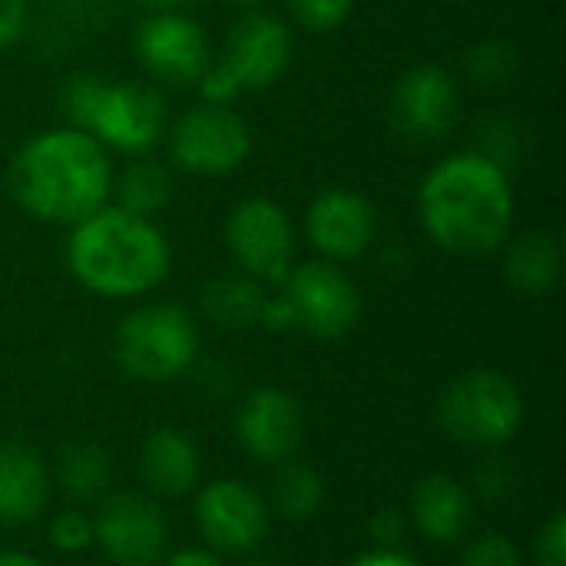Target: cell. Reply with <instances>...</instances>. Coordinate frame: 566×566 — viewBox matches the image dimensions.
Listing matches in <instances>:
<instances>
[{
    "instance_id": "cell-1",
    "label": "cell",
    "mask_w": 566,
    "mask_h": 566,
    "mask_svg": "<svg viewBox=\"0 0 566 566\" xmlns=\"http://www.w3.org/2000/svg\"><path fill=\"white\" fill-rule=\"evenodd\" d=\"M424 232L454 255H488L511 239L514 192L507 172L484 153H454L421 182Z\"/></svg>"
},
{
    "instance_id": "cell-2",
    "label": "cell",
    "mask_w": 566,
    "mask_h": 566,
    "mask_svg": "<svg viewBox=\"0 0 566 566\" xmlns=\"http://www.w3.org/2000/svg\"><path fill=\"white\" fill-rule=\"evenodd\" d=\"M17 206L50 226H76L106 206L113 169L106 149L83 129H50L27 139L7 169Z\"/></svg>"
},
{
    "instance_id": "cell-3",
    "label": "cell",
    "mask_w": 566,
    "mask_h": 566,
    "mask_svg": "<svg viewBox=\"0 0 566 566\" xmlns=\"http://www.w3.org/2000/svg\"><path fill=\"white\" fill-rule=\"evenodd\" d=\"M169 242L153 219L103 206L73 226L66 242L70 272L103 298H136L169 275Z\"/></svg>"
},
{
    "instance_id": "cell-4",
    "label": "cell",
    "mask_w": 566,
    "mask_h": 566,
    "mask_svg": "<svg viewBox=\"0 0 566 566\" xmlns=\"http://www.w3.org/2000/svg\"><path fill=\"white\" fill-rule=\"evenodd\" d=\"M196 322L182 305L172 302H156L129 312L113 335L116 365L136 381L156 385L179 378L196 361Z\"/></svg>"
},
{
    "instance_id": "cell-5",
    "label": "cell",
    "mask_w": 566,
    "mask_h": 566,
    "mask_svg": "<svg viewBox=\"0 0 566 566\" xmlns=\"http://www.w3.org/2000/svg\"><path fill=\"white\" fill-rule=\"evenodd\" d=\"M438 421L461 444L497 448L521 431L524 398L507 375L478 368L444 388L438 401Z\"/></svg>"
},
{
    "instance_id": "cell-6",
    "label": "cell",
    "mask_w": 566,
    "mask_h": 566,
    "mask_svg": "<svg viewBox=\"0 0 566 566\" xmlns=\"http://www.w3.org/2000/svg\"><path fill=\"white\" fill-rule=\"evenodd\" d=\"M179 169L196 176H229L252 153V133L229 106L202 103L179 116L169 139Z\"/></svg>"
},
{
    "instance_id": "cell-7",
    "label": "cell",
    "mask_w": 566,
    "mask_h": 566,
    "mask_svg": "<svg viewBox=\"0 0 566 566\" xmlns=\"http://www.w3.org/2000/svg\"><path fill=\"white\" fill-rule=\"evenodd\" d=\"M226 245L239 269L255 282H282L292 269L295 255V229L289 212L265 199H242L226 222Z\"/></svg>"
},
{
    "instance_id": "cell-8",
    "label": "cell",
    "mask_w": 566,
    "mask_h": 566,
    "mask_svg": "<svg viewBox=\"0 0 566 566\" xmlns=\"http://www.w3.org/2000/svg\"><path fill=\"white\" fill-rule=\"evenodd\" d=\"M282 298L292 308V322L312 338H342L361 318V295L355 282L328 262H305L282 279Z\"/></svg>"
},
{
    "instance_id": "cell-9",
    "label": "cell",
    "mask_w": 566,
    "mask_h": 566,
    "mask_svg": "<svg viewBox=\"0 0 566 566\" xmlns=\"http://www.w3.org/2000/svg\"><path fill=\"white\" fill-rule=\"evenodd\" d=\"M93 541L116 566H159L166 557L163 511L143 494H113L93 517Z\"/></svg>"
},
{
    "instance_id": "cell-10",
    "label": "cell",
    "mask_w": 566,
    "mask_h": 566,
    "mask_svg": "<svg viewBox=\"0 0 566 566\" xmlns=\"http://www.w3.org/2000/svg\"><path fill=\"white\" fill-rule=\"evenodd\" d=\"M461 113V93L454 76L438 63L408 70L391 93V119L398 133L418 143H434L451 133Z\"/></svg>"
},
{
    "instance_id": "cell-11",
    "label": "cell",
    "mask_w": 566,
    "mask_h": 566,
    "mask_svg": "<svg viewBox=\"0 0 566 566\" xmlns=\"http://www.w3.org/2000/svg\"><path fill=\"white\" fill-rule=\"evenodd\" d=\"M166 129V103L146 83H106L90 136L119 153H146Z\"/></svg>"
},
{
    "instance_id": "cell-12",
    "label": "cell",
    "mask_w": 566,
    "mask_h": 566,
    "mask_svg": "<svg viewBox=\"0 0 566 566\" xmlns=\"http://www.w3.org/2000/svg\"><path fill=\"white\" fill-rule=\"evenodd\" d=\"M196 521L206 544L219 554H249L269 531L265 501L242 481H216L196 501Z\"/></svg>"
},
{
    "instance_id": "cell-13",
    "label": "cell",
    "mask_w": 566,
    "mask_h": 566,
    "mask_svg": "<svg viewBox=\"0 0 566 566\" xmlns=\"http://www.w3.org/2000/svg\"><path fill=\"white\" fill-rule=\"evenodd\" d=\"M136 56L153 76L176 86H189L199 83V76L209 66V40L192 17L163 10L139 23Z\"/></svg>"
},
{
    "instance_id": "cell-14",
    "label": "cell",
    "mask_w": 566,
    "mask_h": 566,
    "mask_svg": "<svg viewBox=\"0 0 566 566\" xmlns=\"http://www.w3.org/2000/svg\"><path fill=\"white\" fill-rule=\"evenodd\" d=\"M289 56V27L272 13H249L229 30L219 66L239 83V90H265L285 73Z\"/></svg>"
},
{
    "instance_id": "cell-15",
    "label": "cell",
    "mask_w": 566,
    "mask_h": 566,
    "mask_svg": "<svg viewBox=\"0 0 566 566\" xmlns=\"http://www.w3.org/2000/svg\"><path fill=\"white\" fill-rule=\"evenodd\" d=\"M235 438L242 451H249L259 461H269V464L289 461L302 448V438H305L298 401L285 395L282 388L252 391L235 415Z\"/></svg>"
},
{
    "instance_id": "cell-16",
    "label": "cell",
    "mask_w": 566,
    "mask_h": 566,
    "mask_svg": "<svg viewBox=\"0 0 566 566\" xmlns=\"http://www.w3.org/2000/svg\"><path fill=\"white\" fill-rule=\"evenodd\" d=\"M378 229L375 206L352 189H325L305 212V232L312 245L332 262L358 259Z\"/></svg>"
},
{
    "instance_id": "cell-17",
    "label": "cell",
    "mask_w": 566,
    "mask_h": 566,
    "mask_svg": "<svg viewBox=\"0 0 566 566\" xmlns=\"http://www.w3.org/2000/svg\"><path fill=\"white\" fill-rule=\"evenodd\" d=\"M411 521L428 541L458 544L474 521L471 491L451 474H428L411 491Z\"/></svg>"
},
{
    "instance_id": "cell-18",
    "label": "cell",
    "mask_w": 566,
    "mask_h": 566,
    "mask_svg": "<svg viewBox=\"0 0 566 566\" xmlns=\"http://www.w3.org/2000/svg\"><path fill=\"white\" fill-rule=\"evenodd\" d=\"M202 461L192 438L179 428H156L143 441L139 474L159 497H186L199 481Z\"/></svg>"
},
{
    "instance_id": "cell-19",
    "label": "cell",
    "mask_w": 566,
    "mask_h": 566,
    "mask_svg": "<svg viewBox=\"0 0 566 566\" xmlns=\"http://www.w3.org/2000/svg\"><path fill=\"white\" fill-rule=\"evenodd\" d=\"M50 497L43 458L27 444H0V521L23 527L36 521Z\"/></svg>"
},
{
    "instance_id": "cell-20",
    "label": "cell",
    "mask_w": 566,
    "mask_h": 566,
    "mask_svg": "<svg viewBox=\"0 0 566 566\" xmlns=\"http://www.w3.org/2000/svg\"><path fill=\"white\" fill-rule=\"evenodd\" d=\"M504 275L507 282L524 292V295H551L560 285L564 275V252L560 242L547 232H531L511 242L507 259H504Z\"/></svg>"
},
{
    "instance_id": "cell-21",
    "label": "cell",
    "mask_w": 566,
    "mask_h": 566,
    "mask_svg": "<svg viewBox=\"0 0 566 566\" xmlns=\"http://www.w3.org/2000/svg\"><path fill=\"white\" fill-rule=\"evenodd\" d=\"M265 295L259 289V282L252 275H226L206 285L202 295V308L206 315L222 325V328H245V325H259Z\"/></svg>"
},
{
    "instance_id": "cell-22",
    "label": "cell",
    "mask_w": 566,
    "mask_h": 566,
    "mask_svg": "<svg viewBox=\"0 0 566 566\" xmlns=\"http://www.w3.org/2000/svg\"><path fill=\"white\" fill-rule=\"evenodd\" d=\"M113 468L99 444L93 441H73L56 458V481L66 497L73 501H93L109 488Z\"/></svg>"
},
{
    "instance_id": "cell-23",
    "label": "cell",
    "mask_w": 566,
    "mask_h": 566,
    "mask_svg": "<svg viewBox=\"0 0 566 566\" xmlns=\"http://www.w3.org/2000/svg\"><path fill=\"white\" fill-rule=\"evenodd\" d=\"M113 189H116V206L133 212V216H143V219H153L172 199L169 169L159 166L156 159H133L119 172Z\"/></svg>"
},
{
    "instance_id": "cell-24",
    "label": "cell",
    "mask_w": 566,
    "mask_h": 566,
    "mask_svg": "<svg viewBox=\"0 0 566 566\" xmlns=\"http://www.w3.org/2000/svg\"><path fill=\"white\" fill-rule=\"evenodd\" d=\"M272 504L289 521H308L325 504V484L308 464H285L272 481Z\"/></svg>"
},
{
    "instance_id": "cell-25",
    "label": "cell",
    "mask_w": 566,
    "mask_h": 566,
    "mask_svg": "<svg viewBox=\"0 0 566 566\" xmlns=\"http://www.w3.org/2000/svg\"><path fill=\"white\" fill-rule=\"evenodd\" d=\"M355 0H289V13L312 33H328L352 17Z\"/></svg>"
},
{
    "instance_id": "cell-26",
    "label": "cell",
    "mask_w": 566,
    "mask_h": 566,
    "mask_svg": "<svg viewBox=\"0 0 566 566\" xmlns=\"http://www.w3.org/2000/svg\"><path fill=\"white\" fill-rule=\"evenodd\" d=\"M103 90H106V83L99 76H86V73H80V76H73L66 83L63 106H66L70 119H73V129H83V133L90 129V119H93V113L99 106Z\"/></svg>"
},
{
    "instance_id": "cell-27",
    "label": "cell",
    "mask_w": 566,
    "mask_h": 566,
    "mask_svg": "<svg viewBox=\"0 0 566 566\" xmlns=\"http://www.w3.org/2000/svg\"><path fill=\"white\" fill-rule=\"evenodd\" d=\"M458 566H524L521 551L504 534H484L471 541L461 554Z\"/></svg>"
},
{
    "instance_id": "cell-28",
    "label": "cell",
    "mask_w": 566,
    "mask_h": 566,
    "mask_svg": "<svg viewBox=\"0 0 566 566\" xmlns=\"http://www.w3.org/2000/svg\"><path fill=\"white\" fill-rule=\"evenodd\" d=\"M50 541L63 554H83L93 544V521L83 511H63L50 524Z\"/></svg>"
},
{
    "instance_id": "cell-29",
    "label": "cell",
    "mask_w": 566,
    "mask_h": 566,
    "mask_svg": "<svg viewBox=\"0 0 566 566\" xmlns=\"http://www.w3.org/2000/svg\"><path fill=\"white\" fill-rule=\"evenodd\" d=\"M534 557L541 566H566V514H554L541 534H537V544H534Z\"/></svg>"
},
{
    "instance_id": "cell-30",
    "label": "cell",
    "mask_w": 566,
    "mask_h": 566,
    "mask_svg": "<svg viewBox=\"0 0 566 566\" xmlns=\"http://www.w3.org/2000/svg\"><path fill=\"white\" fill-rule=\"evenodd\" d=\"M511 63H514V56H511L507 46L484 43V46H478L474 56H471V73H474L481 83H488V80L494 83V80H504V76L511 73Z\"/></svg>"
},
{
    "instance_id": "cell-31",
    "label": "cell",
    "mask_w": 566,
    "mask_h": 566,
    "mask_svg": "<svg viewBox=\"0 0 566 566\" xmlns=\"http://www.w3.org/2000/svg\"><path fill=\"white\" fill-rule=\"evenodd\" d=\"M405 514L401 511H395V507H388V511H378L375 517H371V541L381 547V551H391V547H398V541H401V534H405Z\"/></svg>"
},
{
    "instance_id": "cell-32",
    "label": "cell",
    "mask_w": 566,
    "mask_h": 566,
    "mask_svg": "<svg viewBox=\"0 0 566 566\" xmlns=\"http://www.w3.org/2000/svg\"><path fill=\"white\" fill-rule=\"evenodd\" d=\"M27 27V0H0V50L13 46Z\"/></svg>"
},
{
    "instance_id": "cell-33",
    "label": "cell",
    "mask_w": 566,
    "mask_h": 566,
    "mask_svg": "<svg viewBox=\"0 0 566 566\" xmlns=\"http://www.w3.org/2000/svg\"><path fill=\"white\" fill-rule=\"evenodd\" d=\"M348 566H421L415 557H408V554H401V551H371V554H361L355 564H348Z\"/></svg>"
},
{
    "instance_id": "cell-34",
    "label": "cell",
    "mask_w": 566,
    "mask_h": 566,
    "mask_svg": "<svg viewBox=\"0 0 566 566\" xmlns=\"http://www.w3.org/2000/svg\"><path fill=\"white\" fill-rule=\"evenodd\" d=\"M163 566H226L216 554H206V551H179L172 554Z\"/></svg>"
},
{
    "instance_id": "cell-35",
    "label": "cell",
    "mask_w": 566,
    "mask_h": 566,
    "mask_svg": "<svg viewBox=\"0 0 566 566\" xmlns=\"http://www.w3.org/2000/svg\"><path fill=\"white\" fill-rule=\"evenodd\" d=\"M0 566H43L36 557L30 554H20V551H3L0 554Z\"/></svg>"
},
{
    "instance_id": "cell-36",
    "label": "cell",
    "mask_w": 566,
    "mask_h": 566,
    "mask_svg": "<svg viewBox=\"0 0 566 566\" xmlns=\"http://www.w3.org/2000/svg\"><path fill=\"white\" fill-rule=\"evenodd\" d=\"M143 7H149V10H156V13H163V10H176V7H182L186 0H139Z\"/></svg>"
},
{
    "instance_id": "cell-37",
    "label": "cell",
    "mask_w": 566,
    "mask_h": 566,
    "mask_svg": "<svg viewBox=\"0 0 566 566\" xmlns=\"http://www.w3.org/2000/svg\"><path fill=\"white\" fill-rule=\"evenodd\" d=\"M229 3H235V7H255V3H262V0H229Z\"/></svg>"
}]
</instances>
